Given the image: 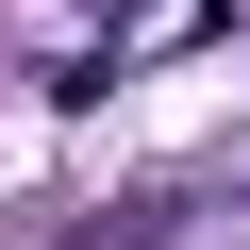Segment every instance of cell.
Listing matches in <instances>:
<instances>
[{
    "mask_svg": "<svg viewBox=\"0 0 250 250\" xmlns=\"http://www.w3.org/2000/svg\"><path fill=\"white\" fill-rule=\"evenodd\" d=\"M100 17H150V0H100Z\"/></svg>",
    "mask_w": 250,
    "mask_h": 250,
    "instance_id": "obj_1",
    "label": "cell"
}]
</instances>
